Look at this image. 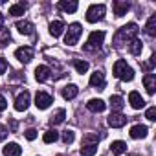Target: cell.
Wrapping results in <instances>:
<instances>
[{
    "instance_id": "cell-8",
    "label": "cell",
    "mask_w": 156,
    "mask_h": 156,
    "mask_svg": "<svg viewBox=\"0 0 156 156\" xmlns=\"http://www.w3.org/2000/svg\"><path fill=\"white\" fill-rule=\"evenodd\" d=\"M127 123V116H123V114H119V112H112L110 116H108V125L112 127V129H119V127H123Z\"/></svg>"
},
{
    "instance_id": "cell-24",
    "label": "cell",
    "mask_w": 156,
    "mask_h": 156,
    "mask_svg": "<svg viewBox=\"0 0 156 156\" xmlns=\"http://www.w3.org/2000/svg\"><path fill=\"white\" fill-rule=\"evenodd\" d=\"M59 8L66 13H75L77 8H79V4L77 2H66V0H62V2H59Z\"/></svg>"
},
{
    "instance_id": "cell-19",
    "label": "cell",
    "mask_w": 156,
    "mask_h": 156,
    "mask_svg": "<svg viewBox=\"0 0 156 156\" xmlns=\"http://www.w3.org/2000/svg\"><path fill=\"white\" fill-rule=\"evenodd\" d=\"M62 31H64V24H62V20H53V22L50 24V33H51L53 37H61Z\"/></svg>"
},
{
    "instance_id": "cell-5",
    "label": "cell",
    "mask_w": 156,
    "mask_h": 156,
    "mask_svg": "<svg viewBox=\"0 0 156 156\" xmlns=\"http://www.w3.org/2000/svg\"><path fill=\"white\" fill-rule=\"evenodd\" d=\"M103 41H105V31H94V33H90V37L85 44V50H98L103 44Z\"/></svg>"
},
{
    "instance_id": "cell-11",
    "label": "cell",
    "mask_w": 156,
    "mask_h": 156,
    "mask_svg": "<svg viewBox=\"0 0 156 156\" xmlns=\"http://www.w3.org/2000/svg\"><path fill=\"white\" fill-rule=\"evenodd\" d=\"M50 75H51V70H50L48 66H37V68H35V79H37V81L44 83V81L50 79Z\"/></svg>"
},
{
    "instance_id": "cell-27",
    "label": "cell",
    "mask_w": 156,
    "mask_h": 156,
    "mask_svg": "<svg viewBox=\"0 0 156 156\" xmlns=\"http://www.w3.org/2000/svg\"><path fill=\"white\" fill-rule=\"evenodd\" d=\"M110 107H112V110L119 112L123 108V99L119 96H110Z\"/></svg>"
},
{
    "instance_id": "cell-17",
    "label": "cell",
    "mask_w": 156,
    "mask_h": 156,
    "mask_svg": "<svg viewBox=\"0 0 156 156\" xmlns=\"http://www.w3.org/2000/svg\"><path fill=\"white\" fill-rule=\"evenodd\" d=\"M22 154V149L19 143H8L4 147V156H20Z\"/></svg>"
},
{
    "instance_id": "cell-9",
    "label": "cell",
    "mask_w": 156,
    "mask_h": 156,
    "mask_svg": "<svg viewBox=\"0 0 156 156\" xmlns=\"http://www.w3.org/2000/svg\"><path fill=\"white\" fill-rule=\"evenodd\" d=\"M90 85H92L94 88H98V90H103V88H105V75H103V72L96 70V72L92 73V77H90Z\"/></svg>"
},
{
    "instance_id": "cell-35",
    "label": "cell",
    "mask_w": 156,
    "mask_h": 156,
    "mask_svg": "<svg viewBox=\"0 0 156 156\" xmlns=\"http://www.w3.org/2000/svg\"><path fill=\"white\" fill-rule=\"evenodd\" d=\"M6 107H8L6 98H4V96H0V112H4V110H6Z\"/></svg>"
},
{
    "instance_id": "cell-7",
    "label": "cell",
    "mask_w": 156,
    "mask_h": 156,
    "mask_svg": "<svg viewBox=\"0 0 156 156\" xmlns=\"http://www.w3.org/2000/svg\"><path fill=\"white\" fill-rule=\"evenodd\" d=\"M15 57H17L20 62H30V61L33 59V48L22 46V48H19V50L15 51Z\"/></svg>"
},
{
    "instance_id": "cell-16",
    "label": "cell",
    "mask_w": 156,
    "mask_h": 156,
    "mask_svg": "<svg viewBox=\"0 0 156 156\" xmlns=\"http://www.w3.org/2000/svg\"><path fill=\"white\" fill-rule=\"evenodd\" d=\"M147 132H149V129H147L145 125H134V127L130 129V138L140 140V138H145Z\"/></svg>"
},
{
    "instance_id": "cell-15",
    "label": "cell",
    "mask_w": 156,
    "mask_h": 156,
    "mask_svg": "<svg viewBox=\"0 0 156 156\" xmlns=\"http://www.w3.org/2000/svg\"><path fill=\"white\" fill-rule=\"evenodd\" d=\"M129 103H130V107H132V108H141V107L145 105L143 98H141L136 90H132V92L129 94Z\"/></svg>"
},
{
    "instance_id": "cell-33",
    "label": "cell",
    "mask_w": 156,
    "mask_h": 156,
    "mask_svg": "<svg viewBox=\"0 0 156 156\" xmlns=\"http://www.w3.org/2000/svg\"><path fill=\"white\" fill-rule=\"evenodd\" d=\"M26 138H28L30 141H33V140L37 138V130H35V129H28V130H26Z\"/></svg>"
},
{
    "instance_id": "cell-30",
    "label": "cell",
    "mask_w": 156,
    "mask_h": 156,
    "mask_svg": "<svg viewBox=\"0 0 156 156\" xmlns=\"http://www.w3.org/2000/svg\"><path fill=\"white\" fill-rule=\"evenodd\" d=\"M73 66H75V70L79 72V73H85V72L88 70V62H87V61H79V59L73 61Z\"/></svg>"
},
{
    "instance_id": "cell-22",
    "label": "cell",
    "mask_w": 156,
    "mask_h": 156,
    "mask_svg": "<svg viewBox=\"0 0 156 156\" xmlns=\"http://www.w3.org/2000/svg\"><path fill=\"white\" fill-rule=\"evenodd\" d=\"M145 33L149 37H156V15H152L149 20H147V26H145Z\"/></svg>"
},
{
    "instance_id": "cell-4",
    "label": "cell",
    "mask_w": 156,
    "mask_h": 156,
    "mask_svg": "<svg viewBox=\"0 0 156 156\" xmlns=\"http://www.w3.org/2000/svg\"><path fill=\"white\" fill-rule=\"evenodd\" d=\"M103 15H105V6L103 4H94L87 11V20L88 22H98V20L103 19Z\"/></svg>"
},
{
    "instance_id": "cell-26",
    "label": "cell",
    "mask_w": 156,
    "mask_h": 156,
    "mask_svg": "<svg viewBox=\"0 0 156 156\" xmlns=\"http://www.w3.org/2000/svg\"><path fill=\"white\" fill-rule=\"evenodd\" d=\"M64 118H66V110H64V108H61V110H57V112L50 118V123H51V125H59V123H62V121H64Z\"/></svg>"
},
{
    "instance_id": "cell-13",
    "label": "cell",
    "mask_w": 156,
    "mask_h": 156,
    "mask_svg": "<svg viewBox=\"0 0 156 156\" xmlns=\"http://www.w3.org/2000/svg\"><path fill=\"white\" fill-rule=\"evenodd\" d=\"M87 108H88L90 112H103V110L107 108V103H105L103 99H90V101L87 103Z\"/></svg>"
},
{
    "instance_id": "cell-1",
    "label": "cell",
    "mask_w": 156,
    "mask_h": 156,
    "mask_svg": "<svg viewBox=\"0 0 156 156\" xmlns=\"http://www.w3.org/2000/svg\"><path fill=\"white\" fill-rule=\"evenodd\" d=\"M136 33H138V26L134 22L123 26L121 30H118V33L114 35V46L116 48H121L123 44H129L132 39H136Z\"/></svg>"
},
{
    "instance_id": "cell-32",
    "label": "cell",
    "mask_w": 156,
    "mask_h": 156,
    "mask_svg": "<svg viewBox=\"0 0 156 156\" xmlns=\"http://www.w3.org/2000/svg\"><path fill=\"white\" fill-rule=\"evenodd\" d=\"M145 118H147L149 121H154V119H156V107H151V108L145 112Z\"/></svg>"
},
{
    "instance_id": "cell-14",
    "label": "cell",
    "mask_w": 156,
    "mask_h": 156,
    "mask_svg": "<svg viewBox=\"0 0 156 156\" xmlns=\"http://www.w3.org/2000/svg\"><path fill=\"white\" fill-rule=\"evenodd\" d=\"M143 85H145V88H147L149 94H154L156 92V75L154 73H147L143 77Z\"/></svg>"
},
{
    "instance_id": "cell-23",
    "label": "cell",
    "mask_w": 156,
    "mask_h": 156,
    "mask_svg": "<svg viewBox=\"0 0 156 156\" xmlns=\"http://www.w3.org/2000/svg\"><path fill=\"white\" fill-rule=\"evenodd\" d=\"M110 151H112V154H116V156H118V154H123V152L127 151V143H125V141H119V140H118V141H112Z\"/></svg>"
},
{
    "instance_id": "cell-21",
    "label": "cell",
    "mask_w": 156,
    "mask_h": 156,
    "mask_svg": "<svg viewBox=\"0 0 156 156\" xmlns=\"http://www.w3.org/2000/svg\"><path fill=\"white\" fill-rule=\"evenodd\" d=\"M79 152H81V156H94L98 152V143H85Z\"/></svg>"
},
{
    "instance_id": "cell-28",
    "label": "cell",
    "mask_w": 156,
    "mask_h": 156,
    "mask_svg": "<svg viewBox=\"0 0 156 156\" xmlns=\"http://www.w3.org/2000/svg\"><path fill=\"white\" fill-rule=\"evenodd\" d=\"M24 9H26L24 4H13V6H9V15H13V17L24 15Z\"/></svg>"
},
{
    "instance_id": "cell-10",
    "label": "cell",
    "mask_w": 156,
    "mask_h": 156,
    "mask_svg": "<svg viewBox=\"0 0 156 156\" xmlns=\"http://www.w3.org/2000/svg\"><path fill=\"white\" fill-rule=\"evenodd\" d=\"M28 107H30V92L19 94V98H17V101H15V108H17L19 112H22V110H26Z\"/></svg>"
},
{
    "instance_id": "cell-38",
    "label": "cell",
    "mask_w": 156,
    "mask_h": 156,
    "mask_svg": "<svg viewBox=\"0 0 156 156\" xmlns=\"http://www.w3.org/2000/svg\"><path fill=\"white\" fill-rule=\"evenodd\" d=\"M2 28H4V15L0 13V30H2Z\"/></svg>"
},
{
    "instance_id": "cell-29",
    "label": "cell",
    "mask_w": 156,
    "mask_h": 156,
    "mask_svg": "<svg viewBox=\"0 0 156 156\" xmlns=\"http://www.w3.org/2000/svg\"><path fill=\"white\" fill-rule=\"evenodd\" d=\"M42 140H44V143H53V141L59 140V134H57V130H46Z\"/></svg>"
},
{
    "instance_id": "cell-34",
    "label": "cell",
    "mask_w": 156,
    "mask_h": 156,
    "mask_svg": "<svg viewBox=\"0 0 156 156\" xmlns=\"http://www.w3.org/2000/svg\"><path fill=\"white\" fill-rule=\"evenodd\" d=\"M154 62H156V59H154V57H151V59H149V61H147V62L143 64V68H145V70H152Z\"/></svg>"
},
{
    "instance_id": "cell-20",
    "label": "cell",
    "mask_w": 156,
    "mask_h": 156,
    "mask_svg": "<svg viewBox=\"0 0 156 156\" xmlns=\"http://www.w3.org/2000/svg\"><path fill=\"white\" fill-rule=\"evenodd\" d=\"M17 30H19L22 35H30V33H33V24L28 22V20H19V22H17Z\"/></svg>"
},
{
    "instance_id": "cell-37",
    "label": "cell",
    "mask_w": 156,
    "mask_h": 156,
    "mask_svg": "<svg viewBox=\"0 0 156 156\" xmlns=\"http://www.w3.org/2000/svg\"><path fill=\"white\" fill-rule=\"evenodd\" d=\"M6 68H8V61L6 59H0V73H4Z\"/></svg>"
},
{
    "instance_id": "cell-25",
    "label": "cell",
    "mask_w": 156,
    "mask_h": 156,
    "mask_svg": "<svg viewBox=\"0 0 156 156\" xmlns=\"http://www.w3.org/2000/svg\"><path fill=\"white\" fill-rule=\"evenodd\" d=\"M129 50H130V53H132V55H140V53H141V50H143L141 41H140V39H132V41L129 42Z\"/></svg>"
},
{
    "instance_id": "cell-12",
    "label": "cell",
    "mask_w": 156,
    "mask_h": 156,
    "mask_svg": "<svg viewBox=\"0 0 156 156\" xmlns=\"http://www.w3.org/2000/svg\"><path fill=\"white\" fill-rule=\"evenodd\" d=\"M112 8H114V15H116V17H123V15H127V11L130 9V4H129V2H119V0H116V2L112 4Z\"/></svg>"
},
{
    "instance_id": "cell-36",
    "label": "cell",
    "mask_w": 156,
    "mask_h": 156,
    "mask_svg": "<svg viewBox=\"0 0 156 156\" xmlns=\"http://www.w3.org/2000/svg\"><path fill=\"white\" fill-rule=\"evenodd\" d=\"M6 136H8V129H6L4 125H0V141H2Z\"/></svg>"
},
{
    "instance_id": "cell-31",
    "label": "cell",
    "mask_w": 156,
    "mask_h": 156,
    "mask_svg": "<svg viewBox=\"0 0 156 156\" xmlns=\"http://www.w3.org/2000/svg\"><path fill=\"white\" fill-rule=\"evenodd\" d=\"M73 138H75V136H73L72 130H64V132H62V141H64L66 145H70V143L73 141Z\"/></svg>"
},
{
    "instance_id": "cell-18",
    "label": "cell",
    "mask_w": 156,
    "mask_h": 156,
    "mask_svg": "<svg viewBox=\"0 0 156 156\" xmlns=\"http://www.w3.org/2000/svg\"><path fill=\"white\" fill-rule=\"evenodd\" d=\"M77 94H79L77 85H66V87L62 88V98H64V99H73Z\"/></svg>"
},
{
    "instance_id": "cell-6",
    "label": "cell",
    "mask_w": 156,
    "mask_h": 156,
    "mask_svg": "<svg viewBox=\"0 0 156 156\" xmlns=\"http://www.w3.org/2000/svg\"><path fill=\"white\" fill-rule=\"evenodd\" d=\"M51 103H53V99H51L50 94H46V92H37V96H35V105H37V108L44 110V108H48Z\"/></svg>"
},
{
    "instance_id": "cell-3",
    "label": "cell",
    "mask_w": 156,
    "mask_h": 156,
    "mask_svg": "<svg viewBox=\"0 0 156 156\" xmlns=\"http://www.w3.org/2000/svg\"><path fill=\"white\" fill-rule=\"evenodd\" d=\"M81 33H83L81 24H77V22L70 24V26H68V31H66V37H64V44H68V46L77 44V41H79Z\"/></svg>"
},
{
    "instance_id": "cell-2",
    "label": "cell",
    "mask_w": 156,
    "mask_h": 156,
    "mask_svg": "<svg viewBox=\"0 0 156 156\" xmlns=\"http://www.w3.org/2000/svg\"><path fill=\"white\" fill-rule=\"evenodd\" d=\"M114 75L121 81H132L134 79V70L127 64V61L123 59H118L114 62Z\"/></svg>"
}]
</instances>
